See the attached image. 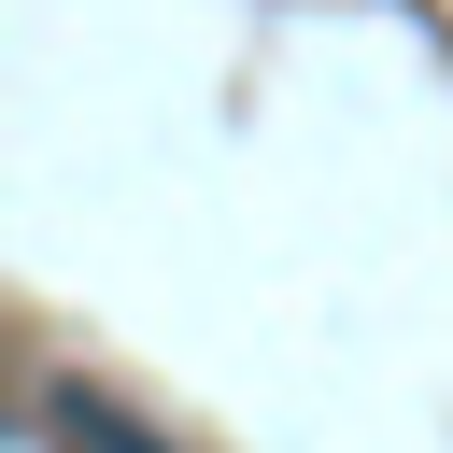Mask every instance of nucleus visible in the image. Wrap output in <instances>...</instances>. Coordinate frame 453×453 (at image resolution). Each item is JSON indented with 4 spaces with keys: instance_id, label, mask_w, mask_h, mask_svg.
Here are the masks:
<instances>
[{
    "instance_id": "nucleus-1",
    "label": "nucleus",
    "mask_w": 453,
    "mask_h": 453,
    "mask_svg": "<svg viewBox=\"0 0 453 453\" xmlns=\"http://www.w3.org/2000/svg\"><path fill=\"white\" fill-rule=\"evenodd\" d=\"M57 411H71V425H85V453H156V439H142V425H127V411H99V396H57Z\"/></svg>"
}]
</instances>
